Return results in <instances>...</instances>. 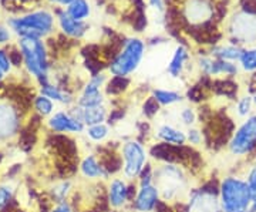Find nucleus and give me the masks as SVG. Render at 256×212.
<instances>
[{
	"label": "nucleus",
	"instance_id": "obj_1",
	"mask_svg": "<svg viewBox=\"0 0 256 212\" xmlns=\"http://www.w3.org/2000/svg\"><path fill=\"white\" fill-rule=\"evenodd\" d=\"M152 182L165 205L178 206L186 201L195 188L188 166L176 161H158L152 166Z\"/></svg>",
	"mask_w": 256,
	"mask_h": 212
},
{
	"label": "nucleus",
	"instance_id": "obj_2",
	"mask_svg": "<svg viewBox=\"0 0 256 212\" xmlns=\"http://www.w3.org/2000/svg\"><path fill=\"white\" fill-rule=\"evenodd\" d=\"M220 212H249L252 191L244 176L228 174L218 181Z\"/></svg>",
	"mask_w": 256,
	"mask_h": 212
},
{
	"label": "nucleus",
	"instance_id": "obj_3",
	"mask_svg": "<svg viewBox=\"0 0 256 212\" xmlns=\"http://www.w3.org/2000/svg\"><path fill=\"white\" fill-rule=\"evenodd\" d=\"M118 154L121 158V172L130 182H137L140 176L150 166L151 151L144 141L136 138L122 140L118 146Z\"/></svg>",
	"mask_w": 256,
	"mask_h": 212
},
{
	"label": "nucleus",
	"instance_id": "obj_4",
	"mask_svg": "<svg viewBox=\"0 0 256 212\" xmlns=\"http://www.w3.org/2000/svg\"><path fill=\"white\" fill-rule=\"evenodd\" d=\"M226 151L235 160L256 156V114L242 120L234 128L226 142Z\"/></svg>",
	"mask_w": 256,
	"mask_h": 212
},
{
	"label": "nucleus",
	"instance_id": "obj_5",
	"mask_svg": "<svg viewBox=\"0 0 256 212\" xmlns=\"http://www.w3.org/2000/svg\"><path fill=\"white\" fill-rule=\"evenodd\" d=\"M137 182H130L122 176H112L106 182V201L112 212H124L131 206L136 190H131Z\"/></svg>",
	"mask_w": 256,
	"mask_h": 212
},
{
	"label": "nucleus",
	"instance_id": "obj_6",
	"mask_svg": "<svg viewBox=\"0 0 256 212\" xmlns=\"http://www.w3.org/2000/svg\"><path fill=\"white\" fill-rule=\"evenodd\" d=\"M144 56V44L140 40H130L124 50L120 52L111 62L110 72L114 77H126L132 74L138 68V66Z\"/></svg>",
	"mask_w": 256,
	"mask_h": 212
},
{
	"label": "nucleus",
	"instance_id": "obj_7",
	"mask_svg": "<svg viewBox=\"0 0 256 212\" xmlns=\"http://www.w3.org/2000/svg\"><path fill=\"white\" fill-rule=\"evenodd\" d=\"M180 208L181 212H220L218 188L212 190L210 185L195 186Z\"/></svg>",
	"mask_w": 256,
	"mask_h": 212
},
{
	"label": "nucleus",
	"instance_id": "obj_8",
	"mask_svg": "<svg viewBox=\"0 0 256 212\" xmlns=\"http://www.w3.org/2000/svg\"><path fill=\"white\" fill-rule=\"evenodd\" d=\"M20 48L28 72L38 78L44 77L47 72V57L43 43L37 40V37H23L20 42Z\"/></svg>",
	"mask_w": 256,
	"mask_h": 212
},
{
	"label": "nucleus",
	"instance_id": "obj_9",
	"mask_svg": "<svg viewBox=\"0 0 256 212\" xmlns=\"http://www.w3.org/2000/svg\"><path fill=\"white\" fill-rule=\"evenodd\" d=\"M53 24V18L47 12H37L28 16L12 20V26L23 37H38L47 33Z\"/></svg>",
	"mask_w": 256,
	"mask_h": 212
},
{
	"label": "nucleus",
	"instance_id": "obj_10",
	"mask_svg": "<svg viewBox=\"0 0 256 212\" xmlns=\"http://www.w3.org/2000/svg\"><path fill=\"white\" fill-rule=\"evenodd\" d=\"M78 174L88 184H106L112 176L102 164L100 156H97L94 151H88L80 160Z\"/></svg>",
	"mask_w": 256,
	"mask_h": 212
},
{
	"label": "nucleus",
	"instance_id": "obj_11",
	"mask_svg": "<svg viewBox=\"0 0 256 212\" xmlns=\"http://www.w3.org/2000/svg\"><path fill=\"white\" fill-rule=\"evenodd\" d=\"M161 195L152 181L137 182L131 208L136 212H156L161 205Z\"/></svg>",
	"mask_w": 256,
	"mask_h": 212
},
{
	"label": "nucleus",
	"instance_id": "obj_12",
	"mask_svg": "<svg viewBox=\"0 0 256 212\" xmlns=\"http://www.w3.org/2000/svg\"><path fill=\"white\" fill-rule=\"evenodd\" d=\"M151 137L156 140V142H160V146L174 148H182L186 146L185 130L172 121L158 122L151 132Z\"/></svg>",
	"mask_w": 256,
	"mask_h": 212
},
{
	"label": "nucleus",
	"instance_id": "obj_13",
	"mask_svg": "<svg viewBox=\"0 0 256 212\" xmlns=\"http://www.w3.org/2000/svg\"><path fill=\"white\" fill-rule=\"evenodd\" d=\"M48 128L57 134H72V136H82L86 131V126L82 121L77 120L70 111H58L48 120Z\"/></svg>",
	"mask_w": 256,
	"mask_h": 212
},
{
	"label": "nucleus",
	"instance_id": "obj_14",
	"mask_svg": "<svg viewBox=\"0 0 256 212\" xmlns=\"http://www.w3.org/2000/svg\"><path fill=\"white\" fill-rule=\"evenodd\" d=\"M20 127L18 111L8 104H0V140H8L18 132Z\"/></svg>",
	"mask_w": 256,
	"mask_h": 212
},
{
	"label": "nucleus",
	"instance_id": "obj_15",
	"mask_svg": "<svg viewBox=\"0 0 256 212\" xmlns=\"http://www.w3.org/2000/svg\"><path fill=\"white\" fill-rule=\"evenodd\" d=\"M112 134L114 132H112L110 124L108 122H101V124L86 127V131H84L82 136L88 141V144L101 146V144H106L112 137Z\"/></svg>",
	"mask_w": 256,
	"mask_h": 212
},
{
	"label": "nucleus",
	"instance_id": "obj_16",
	"mask_svg": "<svg viewBox=\"0 0 256 212\" xmlns=\"http://www.w3.org/2000/svg\"><path fill=\"white\" fill-rule=\"evenodd\" d=\"M234 28H235V36L239 40L250 43L256 38V22L254 18H246V16H238L235 18L234 22Z\"/></svg>",
	"mask_w": 256,
	"mask_h": 212
},
{
	"label": "nucleus",
	"instance_id": "obj_17",
	"mask_svg": "<svg viewBox=\"0 0 256 212\" xmlns=\"http://www.w3.org/2000/svg\"><path fill=\"white\" fill-rule=\"evenodd\" d=\"M175 124H178L184 130L195 127L198 124V112L194 110L192 107H182L181 110H178L175 116Z\"/></svg>",
	"mask_w": 256,
	"mask_h": 212
},
{
	"label": "nucleus",
	"instance_id": "obj_18",
	"mask_svg": "<svg viewBox=\"0 0 256 212\" xmlns=\"http://www.w3.org/2000/svg\"><path fill=\"white\" fill-rule=\"evenodd\" d=\"M152 97L162 107H171V106H175V104L182 102V96L178 92H172V90L156 88V90L152 92Z\"/></svg>",
	"mask_w": 256,
	"mask_h": 212
},
{
	"label": "nucleus",
	"instance_id": "obj_19",
	"mask_svg": "<svg viewBox=\"0 0 256 212\" xmlns=\"http://www.w3.org/2000/svg\"><path fill=\"white\" fill-rule=\"evenodd\" d=\"M73 181L70 180H63L52 188V198L54 200L56 204L66 202L68 196L73 194Z\"/></svg>",
	"mask_w": 256,
	"mask_h": 212
},
{
	"label": "nucleus",
	"instance_id": "obj_20",
	"mask_svg": "<svg viewBox=\"0 0 256 212\" xmlns=\"http://www.w3.org/2000/svg\"><path fill=\"white\" fill-rule=\"evenodd\" d=\"M188 60V53L184 47H178L175 52L174 57L171 60V63L168 66V73L171 74L172 77H180L182 70L185 68V63Z\"/></svg>",
	"mask_w": 256,
	"mask_h": 212
},
{
	"label": "nucleus",
	"instance_id": "obj_21",
	"mask_svg": "<svg viewBox=\"0 0 256 212\" xmlns=\"http://www.w3.org/2000/svg\"><path fill=\"white\" fill-rule=\"evenodd\" d=\"M60 23H62V28L63 30L67 33V34H70V36H74V37H80L86 32L84 28L86 26L80 23L78 20H74L70 16H66L63 14L62 18H60Z\"/></svg>",
	"mask_w": 256,
	"mask_h": 212
},
{
	"label": "nucleus",
	"instance_id": "obj_22",
	"mask_svg": "<svg viewBox=\"0 0 256 212\" xmlns=\"http://www.w3.org/2000/svg\"><path fill=\"white\" fill-rule=\"evenodd\" d=\"M186 132V144L191 148H201L205 142V132L198 126L185 130Z\"/></svg>",
	"mask_w": 256,
	"mask_h": 212
},
{
	"label": "nucleus",
	"instance_id": "obj_23",
	"mask_svg": "<svg viewBox=\"0 0 256 212\" xmlns=\"http://www.w3.org/2000/svg\"><path fill=\"white\" fill-rule=\"evenodd\" d=\"M42 94L48 97L50 100H54V102H70L72 100L68 98V96L63 92L58 87L56 86H50V84H44L43 88H42Z\"/></svg>",
	"mask_w": 256,
	"mask_h": 212
},
{
	"label": "nucleus",
	"instance_id": "obj_24",
	"mask_svg": "<svg viewBox=\"0 0 256 212\" xmlns=\"http://www.w3.org/2000/svg\"><path fill=\"white\" fill-rule=\"evenodd\" d=\"M252 107H254V98L250 96H245L242 98H239L238 102H236V116L239 118L245 120L249 116H252Z\"/></svg>",
	"mask_w": 256,
	"mask_h": 212
},
{
	"label": "nucleus",
	"instance_id": "obj_25",
	"mask_svg": "<svg viewBox=\"0 0 256 212\" xmlns=\"http://www.w3.org/2000/svg\"><path fill=\"white\" fill-rule=\"evenodd\" d=\"M34 108H36V111L42 117L50 116L53 112V108H54L53 100H50L48 97L42 94V96L36 97V100H34Z\"/></svg>",
	"mask_w": 256,
	"mask_h": 212
},
{
	"label": "nucleus",
	"instance_id": "obj_26",
	"mask_svg": "<svg viewBox=\"0 0 256 212\" xmlns=\"http://www.w3.org/2000/svg\"><path fill=\"white\" fill-rule=\"evenodd\" d=\"M88 14V4L84 0H76L68 9V16L74 20H82Z\"/></svg>",
	"mask_w": 256,
	"mask_h": 212
},
{
	"label": "nucleus",
	"instance_id": "obj_27",
	"mask_svg": "<svg viewBox=\"0 0 256 212\" xmlns=\"http://www.w3.org/2000/svg\"><path fill=\"white\" fill-rule=\"evenodd\" d=\"M215 54L218 56L220 60H225V62H230V60H239L242 50H239L236 47H220L215 50Z\"/></svg>",
	"mask_w": 256,
	"mask_h": 212
},
{
	"label": "nucleus",
	"instance_id": "obj_28",
	"mask_svg": "<svg viewBox=\"0 0 256 212\" xmlns=\"http://www.w3.org/2000/svg\"><path fill=\"white\" fill-rule=\"evenodd\" d=\"M240 64L245 72H256V50H245L240 54Z\"/></svg>",
	"mask_w": 256,
	"mask_h": 212
},
{
	"label": "nucleus",
	"instance_id": "obj_29",
	"mask_svg": "<svg viewBox=\"0 0 256 212\" xmlns=\"http://www.w3.org/2000/svg\"><path fill=\"white\" fill-rule=\"evenodd\" d=\"M208 14H210V8H208L206 3H204L201 0L192 3V8L190 9V16L194 20H200L202 18H206Z\"/></svg>",
	"mask_w": 256,
	"mask_h": 212
},
{
	"label": "nucleus",
	"instance_id": "obj_30",
	"mask_svg": "<svg viewBox=\"0 0 256 212\" xmlns=\"http://www.w3.org/2000/svg\"><path fill=\"white\" fill-rule=\"evenodd\" d=\"M13 194H14V186L10 184L0 185V211L4 210L10 201L13 200Z\"/></svg>",
	"mask_w": 256,
	"mask_h": 212
},
{
	"label": "nucleus",
	"instance_id": "obj_31",
	"mask_svg": "<svg viewBox=\"0 0 256 212\" xmlns=\"http://www.w3.org/2000/svg\"><path fill=\"white\" fill-rule=\"evenodd\" d=\"M128 86V80L126 77H112L110 83H108V88L107 92L110 94H118L122 90H126V87Z\"/></svg>",
	"mask_w": 256,
	"mask_h": 212
},
{
	"label": "nucleus",
	"instance_id": "obj_32",
	"mask_svg": "<svg viewBox=\"0 0 256 212\" xmlns=\"http://www.w3.org/2000/svg\"><path fill=\"white\" fill-rule=\"evenodd\" d=\"M244 176H245V180H246V182L248 185H249V188H250V191H252V194H256V164L255 162H252L250 166H248Z\"/></svg>",
	"mask_w": 256,
	"mask_h": 212
},
{
	"label": "nucleus",
	"instance_id": "obj_33",
	"mask_svg": "<svg viewBox=\"0 0 256 212\" xmlns=\"http://www.w3.org/2000/svg\"><path fill=\"white\" fill-rule=\"evenodd\" d=\"M10 64H12L10 57H8L4 52L0 50V70H2L3 73H8L10 70Z\"/></svg>",
	"mask_w": 256,
	"mask_h": 212
},
{
	"label": "nucleus",
	"instance_id": "obj_34",
	"mask_svg": "<svg viewBox=\"0 0 256 212\" xmlns=\"http://www.w3.org/2000/svg\"><path fill=\"white\" fill-rule=\"evenodd\" d=\"M50 212H74V208L70 205V204L67 202V201H66V202L56 204Z\"/></svg>",
	"mask_w": 256,
	"mask_h": 212
},
{
	"label": "nucleus",
	"instance_id": "obj_35",
	"mask_svg": "<svg viewBox=\"0 0 256 212\" xmlns=\"http://www.w3.org/2000/svg\"><path fill=\"white\" fill-rule=\"evenodd\" d=\"M242 6H244L245 12L256 14V0H244L242 2Z\"/></svg>",
	"mask_w": 256,
	"mask_h": 212
},
{
	"label": "nucleus",
	"instance_id": "obj_36",
	"mask_svg": "<svg viewBox=\"0 0 256 212\" xmlns=\"http://www.w3.org/2000/svg\"><path fill=\"white\" fill-rule=\"evenodd\" d=\"M9 37H10L9 32H8L4 28H2V26H0V43H6V42L9 40Z\"/></svg>",
	"mask_w": 256,
	"mask_h": 212
},
{
	"label": "nucleus",
	"instance_id": "obj_37",
	"mask_svg": "<svg viewBox=\"0 0 256 212\" xmlns=\"http://www.w3.org/2000/svg\"><path fill=\"white\" fill-rule=\"evenodd\" d=\"M249 212H256V194H252V201H250Z\"/></svg>",
	"mask_w": 256,
	"mask_h": 212
},
{
	"label": "nucleus",
	"instance_id": "obj_38",
	"mask_svg": "<svg viewBox=\"0 0 256 212\" xmlns=\"http://www.w3.org/2000/svg\"><path fill=\"white\" fill-rule=\"evenodd\" d=\"M151 3L156 6V9H160V10L162 9V2H161V0H151Z\"/></svg>",
	"mask_w": 256,
	"mask_h": 212
},
{
	"label": "nucleus",
	"instance_id": "obj_39",
	"mask_svg": "<svg viewBox=\"0 0 256 212\" xmlns=\"http://www.w3.org/2000/svg\"><path fill=\"white\" fill-rule=\"evenodd\" d=\"M56 2H60V3H66V4H68V3H72V2H76V0H56Z\"/></svg>",
	"mask_w": 256,
	"mask_h": 212
},
{
	"label": "nucleus",
	"instance_id": "obj_40",
	"mask_svg": "<svg viewBox=\"0 0 256 212\" xmlns=\"http://www.w3.org/2000/svg\"><path fill=\"white\" fill-rule=\"evenodd\" d=\"M254 106L256 107V94H255V97H254Z\"/></svg>",
	"mask_w": 256,
	"mask_h": 212
},
{
	"label": "nucleus",
	"instance_id": "obj_41",
	"mask_svg": "<svg viewBox=\"0 0 256 212\" xmlns=\"http://www.w3.org/2000/svg\"><path fill=\"white\" fill-rule=\"evenodd\" d=\"M3 74H4V73H3V72L0 70V80H2V77H3Z\"/></svg>",
	"mask_w": 256,
	"mask_h": 212
}]
</instances>
